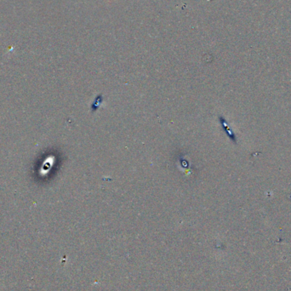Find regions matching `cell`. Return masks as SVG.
<instances>
[{
  "label": "cell",
  "mask_w": 291,
  "mask_h": 291,
  "mask_svg": "<svg viewBox=\"0 0 291 291\" xmlns=\"http://www.w3.org/2000/svg\"><path fill=\"white\" fill-rule=\"evenodd\" d=\"M101 102H102V95H100L95 98V101L93 102V104L91 106V109H92L93 112H95L99 108V106H101Z\"/></svg>",
  "instance_id": "6da1fadb"
}]
</instances>
